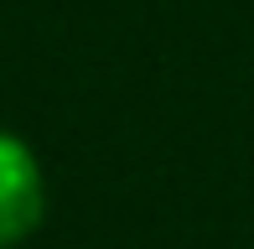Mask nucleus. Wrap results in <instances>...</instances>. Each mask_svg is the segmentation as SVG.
Returning <instances> with one entry per match:
<instances>
[{
    "label": "nucleus",
    "instance_id": "nucleus-1",
    "mask_svg": "<svg viewBox=\"0 0 254 249\" xmlns=\"http://www.w3.org/2000/svg\"><path fill=\"white\" fill-rule=\"evenodd\" d=\"M47 218V172L42 156L16 130H0V249L26 244Z\"/></svg>",
    "mask_w": 254,
    "mask_h": 249
}]
</instances>
